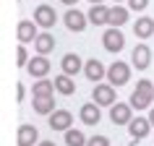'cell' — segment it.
Segmentation results:
<instances>
[{
  "instance_id": "1",
  "label": "cell",
  "mask_w": 154,
  "mask_h": 146,
  "mask_svg": "<svg viewBox=\"0 0 154 146\" xmlns=\"http://www.w3.org/2000/svg\"><path fill=\"white\" fill-rule=\"evenodd\" d=\"M107 81L112 86H125L131 81V65L123 63V60H115L110 68H107Z\"/></svg>"
},
{
  "instance_id": "2",
  "label": "cell",
  "mask_w": 154,
  "mask_h": 146,
  "mask_svg": "<svg viewBox=\"0 0 154 146\" xmlns=\"http://www.w3.org/2000/svg\"><path fill=\"white\" fill-rule=\"evenodd\" d=\"M118 94H115V86L112 84H97L91 89V102H97L99 107H112Z\"/></svg>"
},
{
  "instance_id": "3",
  "label": "cell",
  "mask_w": 154,
  "mask_h": 146,
  "mask_svg": "<svg viewBox=\"0 0 154 146\" xmlns=\"http://www.w3.org/2000/svg\"><path fill=\"white\" fill-rule=\"evenodd\" d=\"M63 21H65V29H68V32H76V34H81L84 29L89 26V16L81 13V11H76V8H68V11H65Z\"/></svg>"
},
{
  "instance_id": "4",
  "label": "cell",
  "mask_w": 154,
  "mask_h": 146,
  "mask_svg": "<svg viewBox=\"0 0 154 146\" xmlns=\"http://www.w3.org/2000/svg\"><path fill=\"white\" fill-rule=\"evenodd\" d=\"M102 44H105L107 52H120L123 47H125V37H123L120 29H115V26H110L105 34H102Z\"/></svg>"
},
{
  "instance_id": "5",
  "label": "cell",
  "mask_w": 154,
  "mask_h": 146,
  "mask_svg": "<svg viewBox=\"0 0 154 146\" xmlns=\"http://www.w3.org/2000/svg\"><path fill=\"white\" fill-rule=\"evenodd\" d=\"M34 21H37V26H42V29H52L57 21V13L52 5H47V3H42V5H37V11H34Z\"/></svg>"
},
{
  "instance_id": "6",
  "label": "cell",
  "mask_w": 154,
  "mask_h": 146,
  "mask_svg": "<svg viewBox=\"0 0 154 146\" xmlns=\"http://www.w3.org/2000/svg\"><path fill=\"white\" fill-rule=\"evenodd\" d=\"M131 65L138 68V71H146L152 65V50H149V44H136L133 47V52H131Z\"/></svg>"
},
{
  "instance_id": "7",
  "label": "cell",
  "mask_w": 154,
  "mask_h": 146,
  "mask_svg": "<svg viewBox=\"0 0 154 146\" xmlns=\"http://www.w3.org/2000/svg\"><path fill=\"white\" fill-rule=\"evenodd\" d=\"M110 120H112L115 125H128V123L133 120V107L123 105V102H115V105L110 107Z\"/></svg>"
},
{
  "instance_id": "8",
  "label": "cell",
  "mask_w": 154,
  "mask_h": 146,
  "mask_svg": "<svg viewBox=\"0 0 154 146\" xmlns=\"http://www.w3.org/2000/svg\"><path fill=\"white\" fill-rule=\"evenodd\" d=\"M50 120V128L52 130H68L73 128V112L71 110H55L52 115H47Z\"/></svg>"
},
{
  "instance_id": "9",
  "label": "cell",
  "mask_w": 154,
  "mask_h": 146,
  "mask_svg": "<svg viewBox=\"0 0 154 146\" xmlns=\"http://www.w3.org/2000/svg\"><path fill=\"white\" fill-rule=\"evenodd\" d=\"M39 32H37V21H18L16 26V39L21 44H29V42H37Z\"/></svg>"
},
{
  "instance_id": "10",
  "label": "cell",
  "mask_w": 154,
  "mask_h": 146,
  "mask_svg": "<svg viewBox=\"0 0 154 146\" xmlns=\"http://www.w3.org/2000/svg\"><path fill=\"white\" fill-rule=\"evenodd\" d=\"M84 76H86L91 84H102V78H107V68L99 63L97 57H91V60H86V65H84Z\"/></svg>"
},
{
  "instance_id": "11",
  "label": "cell",
  "mask_w": 154,
  "mask_h": 146,
  "mask_svg": "<svg viewBox=\"0 0 154 146\" xmlns=\"http://www.w3.org/2000/svg\"><path fill=\"white\" fill-rule=\"evenodd\" d=\"M50 60H47V55H34L32 60H29V65H26V71L32 73L34 78H47V73H50Z\"/></svg>"
},
{
  "instance_id": "12",
  "label": "cell",
  "mask_w": 154,
  "mask_h": 146,
  "mask_svg": "<svg viewBox=\"0 0 154 146\" xmlns=\"http://www.w3.org/2000/svg\"><path fill=\"white\" fill-rule=\"evenodd\" d=\"M152 128H154V125H152V120H149V117H141V115H138V117H133V120L128 123V130H131V136L136 138V141L146 138Z\"/></svg>"
},
{
  "instance_id": "13",
  "label": "cell",
  "mask_w": 154,
  "mask_h": 146,
  "mask_svg": "<svg viewBox=\"0 0 154 146\" xmlns=\"http://www.w3.org/2000/svg\"><path fill=\"white\" fill-rule=\"evenodd\" d=\"M79 117H81L84 125H97L102 120V112H99V105L97 102H89V105H81L79 110Z\"/></svg>"
},
{
  "instance_id": "14",
  "label": "cell",
  "mask_w": 154,
  "mask_h": 146,
  "mask_svg": "<svg viewBox=\"0 0 154 146\" xmlns=\"http://www.w3.org/2000/svg\"><path fill=\"white\" fill-rule=\"evenodd\" d=\"M16 144L18 146H34L39 144V130L34 128V125H21L16 133Z\"/></svg>"
},
{
  "instance_id": "15",
  "label": "cell",
  "mask_w": 154,
  "mask_h": 146,
  "mask_svg": "<svg viewBox=\"0 0 154 146\" xmlns=\"http://www.w3.org/2000/svg\"><path fill=\"white\" fill-rule=\"evenodd\" d=\"M86 16H89V24H94V26H105V24H110V8H107L105 3L91 5Z\"/></svg>"
},
{
  "instance_id": "16",
  "label": "cell",
  "mask_w": 154,
  "mask_h": 146,
  "mask_svg": "<svg viewBox=\"0 0 154 146\" xmlns=\"http://www.w3.org/2000/svg\"><path fill=\"white\" fill-rule=\"evenodd\" d=\"M84 60L76 52H68V55H63V60H60V68H63V73H68V76H76L79 71H84Z\"/></svg>"
},
{
  "instance_id": "17",
  "label": "cell",
  "mask_w": 154,
  "mask_h": 146,
  "mask_svg": "<svg viewBox=\"0 0 154 146\" xmlns=\"http://www.w3.org/2000/svg\"><path fill=\"white\" fill-rule=\"evenodd\" d=\"M152 102H154V94H146V91H141V89H133L128 105L133 107V110H152Z\"/></svg>"
},
{
  "instance_id": "18",
  "label": "cell",
  "mask_w": 154,
  "mask_h": 146,
  "mask_svg": "<svg viewBox=\"0 0 154 146\" xmlns=\"http://www.w3.org/2000/svg\"><path fill=\"white\" fill-rule=\"evenodd\" d=\"M133 32H136V37L141 42L144 39H149V37H154V18H149V16H141L133 24Z\"/></svg>"
},
{
  "instance_id": "19",
  "label": "cell",
  "mask_w": 154,
  "mask_h": 146,
  "mask_svg": "<svg viewBox=\"0 0 154 146\" xmlns=\"http://www.w3.org/2000/svg\"><path fill=\"white\" fill-rule=\"evenodd\" d=\"M34 50H37V55H50L55 50V37L50 32H39L37 42H34Z\"/></svg>"
},
{
  "instance_id": "20",
  "label": "cell",
  "mask_w": 154,
  "mask_h": 146,
  "mask_svg": "<svg viewBox=\"0 0 154 146\" xmlns=\"http://www.w3.org/2000/svg\"><path fill=\"white\" fill-rule=\"evenodd\" d=\"M55 89H57V94H65V97L76 94V81H73V76H68V73L55 76Z\"/></svg>"
},
{
  "instance_id": "21",
  "label": "cell",
  "mask_w": 154,
  "mask_h": 146,
  "mask_svg": "<svg viewBox=\"0 0 154 146\" xmlns=\"http://www.w3.org/2000/svg\"><path fill=\"white\" fill-rule=\"evenodd\" d=\"M128 8H123V5H112L110 8V24L107 26H115V29H120L123 24H128Z\"/></svg>"
},
{
  "instance_id": "22",
  "label": "cell",
  "mask_w": 154,
  "mask_h": 146,
  "mask_svg": "<svg viewBox=\"0 0 154 146\" xmlns=\"http://www.w3.org/2000/svg\"><path fill=\"white\" fill-rule=\"evenodd\" d=\"M34 112L37 115H52L55 112V99L52 97H34Z\"/></svg>"
},
{
  "instance_id": "23",
  "label": "cell",
  "mask_w": 154,
  "mask_h": 146,
  "mask_svg": "<svg viewBox=\"0 0 154 146\" xmlns=\"http://www.w3.org/2000/svg\"><path fill=\"white\" fill-rule=\"evenodd\" d=\"M89 138L84 136L81 128H68L65 130V146H86Z\"/></svg>"
},
{
  "instance_id": "24",
  "label": "cell",
  "mask_w": 154,
  "mask_h": 146,
  "mask_svg": "<svg viewBox=\"0 0 154 146\" xmlns=\"http://www.w3.org/2000/svg\"><path fill=\"white\" fill-rule=\"evenodd\" d=\"M55 81H47V78H37L34 84V97H52L55 94Z\"/></svg>"
},
{
  "instance_id": "25",
  "label": "cell",
  "mask_w": 154,
  "mask_h": 146,
  "mask_svg": "<svg viewBox=\"0 0 154 146\" xmlns=\"http://www.w3.org/2000/svg\"><path fill=\"white\" fill-rule=\"evenodd\" d=\"M29 60H32V57H29V52H26V47H24V44H18V47H16V63L18 65H29Z\"/></svg>"
},
{
  "instance_id": "26",
  "label": "cell",
  "mask_w": 154,
  "mask_h": 146,
  "mask_svg": "<svg viewBox=\"0 0 154 146\" xmlns=\"http://www.w3.org/2000/svg\"><path fill=\"white\" fill-rule=\"evenodd\" d=\"M86 146H110V138L107 136H91L86 141Z\"/></svg>"
},
{
  "instance_id": "27",
  "label": "cell",
  "mask_w": 154,
  "mask_h": 146,
  "mask_svg": "<svg viewBox=\"0 0 154 146\" xmlns=\"http://www.w3.org/2000/svg\"><path fill=\"white\" fill-rule=\"evenodd\" d=\"M136 89H141V91H146V94H154V84L149 81V78H141V81L136 84Z\"/></svg>"
},
{
  "instance_id": "28",
  "label": "cell",
  "mask_w": 154,
  "mask_h": 146,
  "mask_svg": "<svg viewBox=\"0 0 154 146\" xmlns=\"http://www.w3.org/2000/svg\"><path fill=\"white\" fill-rule=\"evenodd\" d=\"M149 5V0H128V8L131 11H144Z\"/></svg>"
},
{
  "instance_id": "29",
  "label": "cell",
  "mask_w": 154,
  "mask_h": 146,
  "mask_svg": "<svg viewBox=\"0 0 154 146\" xmlns=\"http://www.w3.org/2000/svg\"><path fill=\"white\" fill-rule=\"evenodd\" d=\"M24 97H26V89H24V84H16V99L21 102Z\"/></svg>"
},
{
  "instance_id": "30",
  "label": "cell",
  "mask_w": 154,
  "mask_h": 146,
  "mask_svg": "<svg viewBox=\"0 0 154 146\" xmlns=\"http://www.w3.org/2000/svg\"><path fill=\"white\" fill-rule=\"evenodd\" d=\"M37 146H55V144H52V141H39Z\"/></svg>"
},
{
  "instance_id": "31",
  "label": "cell",
  "mask_w": 154,
  "mask_h": 146,
  "mask_svg": "<svg viewBox=\"0 0 154 146\" xmlns=\"http://www.w3.org/2000/svg\"><path fill=\"white\" fill-rule=\"evenodd\" d=\"M60 3H65V5H68V8H71L73 3H79V0H60Z\"/></svg>"
},
{
  "instance_id": "32",
  "label": "cell",
  "mask_w": 154,
  "mask_h": 146,
  "mask_svg": "<svg viewBox=\"0 0 154 146\" xmlns=\"http://www.w3.org/2000/svg\"><path fill=\"white\" fill-rule=\"evenodd\" d=\"M149 120H152V125H154V107L149 110Z\"/></svg>"
},
{
  "instance_id": "33",
  "label": "cell",
  "mask_w": 154,
  "mask_h": 146,
  "mask_svg": "<svg viewBox=\"0 0 154 146\" xmlns=\"http://www.w3.org/2000/svg\"><path fill=\"white\" fill-rule=\"evenodd\" d=\"M91 5H99V3H105V0H89Z\"/></svg>"
},
{
  "instance_id": "34",
  "label": "cell",
  "mask_w": 154,
  "mask_h": 146,
  "mask_svg": "<svg viewBox=\"0 0 154 146\" xmlns=\"http://www.w3.org/2000/svg\"><path fill=\"white\" fill-rule=\"evenodd\" d=\"M115 3H123V0H115Z\"/></svg>"
}]
</instances>
